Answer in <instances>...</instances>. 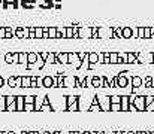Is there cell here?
Masks as SVG:
<instances>
[{
	"label": "cell",
	"instance_id": "obj_43",
	"mask_svg": "<svg viewBox=\"0 0 154 134\" xmlns=\"http://www.w3.org/2000/svg\"><path fill=\"white\" fill-rule=\"evenodd\" d=\"M69 134H82V133H79V131H72V133H69Z\"/></svg>",
	"mask_w": 154,
	"mask_h": 134
},
{
	"label": "cell",
	"instance_id": "obj_16",
	"mask_svg": "<svg viewBox=\"0 0 154 134\" xmlns=\"http://www.w3.org/2000/svg\"><path fill=\"white\" fill-rule=\"evenodd\" d=\"M57 39H66V27H57Z\"/></svg>",
	"mask_w": 154,
	"mask_h": 134
},
{
	"label": "cell",
	"instance_id": "obj_29",
	"mask_svg": "<svg viewBox=\"0 0 154 134\" xmlns=\"http://www.w3.org/2000/svg\"><path fill=\"white\" fill-rule=\"evenodd\" d=\"M109 58H111V63H112V64L118 63V55H117V54H109Z\"/></svg>",
	"mask_w": 154,
	"mask_h": 134
},
{
	"label": "cell",
	"instance_id": "obj_38",
	"mask_svg": "<svg viewBox=\"0 0 154 134\" xmlns=\"http://www.w3.org/2000/svg\"><path fill=\"white\" fill-rule=\"evenodd\" d=\"M133 83H135V85L138 86V85L141 83V79H139V78H135V79H133Z\"/></svg>",
	"mask_w": 154,
	"mask_h": 134
},
{
	"label": "cell",
	"instance_id": "obj_3",
	"mask_svg": "<svg viewBox=\"0 0 154 134\" xmlns=\"http://www.w3.org/2000/svg\"><path fill=\"white\" fill-rule=\"evenodd\" d=\"M93 29L91 27H79L78 29V39H91Z\"/></svg>",
	"mask_w": 154,
	"mask_h": 134
},
{
	"label": "cell",
	"instance_id": "obj_28",
	"mask_svg": "<svg viewBox=\"0 0 154 134\" xmlns=\"http://www.w3.org/2000/svg\"><path fill=\"white\" fill-rule=\"evenodd\" d=\"M91 29H93L91 39H97V37H99V29H97V27H91Z\"/></svg>",
	"mask_w": 154,
	"mask_h": 134
},
{
	"label": "cell",
	"instance_id": "obj_26",
	"mask_svg": "<svg viewBox=\"0 0 154 134\" xmlns=\"http://www.w3.org/2000/svg\"><path fill=\"white\" fill-rule=\"evenodd\" d=\"M90 112H97V110H100V106L97 104V100H94V103L90 106V109H89Z\"/></svg>",
	"mask_w": 154,
	"mask_h": 134
},
{
	"label": "cell",
	"instance_id": "obj_25",
	"mask_svg": "<svg viewBox=\"0 0 154 134\" xmlns=\"http://www.w3.org/2000/svg\"><path fill=\"white\" fill-rule=\"evenodd\" d=\"M76 110H79V104L78 103H75V104H72L69 107H66V112H76Z\"/></svg>",
	"mask_w": 154,
	"mask_h": 134
},
{
	"label": "cell",
	"instance_id": "obj_51",
	"mask_svg": "<svg viewBox=\"0 0 154 134\" xmlns=\"http://www.w3.org/2000/svg\"><path fill=\"white\" fill-rule=\"evenodd\" d=\"M9 134H17V133H14V131H9Z\"/></svg>",
	"mask_w": 154,
	"mask_h": 134
},
{
	"label": "cell",
	"instance_id": "obj_19",
	"mask_svg": "<svg viewBox=\"0 0 154 134\" xmlns=\"http://www.w3.org/2000/svg\"><path fill=\"white\" fill-rule=\"evenodd\" d=\"M14 36H15V29L6 27V39H14Z\"/></svg>",
	"mask_w": 154,
	"mask_h": 134
},
{
	"label": "cell",
	"instance_id": "obj_15",
	"mask_svg": "<svg viewBox=\"0 0 154 134\" xmlns=\"http://www.w3.org/2000/svg\"><path fill=\"white\" fill-rule=\"evenodd\" d=\"M6 83H8L9 88H17V76L15 75L14 76H9L8 81H6Z\"/></svg>",
	"mask_w": 154,
	"mask_h": 134
},
{
	"label": "cell",
	"instance_id": "obj_30",
	"mask_svg": "<svg viewBox=\"0 0 154 134\" xmlns=\"http://www.w3.org/2000/svg\"><path fill=\"white\" fill-rule=\"evenodd\" d=\"M91 86H100V79L99 78H93L91 79Z\"/></svg>",
	"mask_w": 154,
	"mask_h": 134
},
{
	"label": "cell",
	"instance_id": "obj_44",
	"mask_svg": "<svg viewBox=\"0 0 154 134\" xmlns=\"http://www.w3.org/2000/svg\"><path fill=\"white\" fill-rule=\"evenodd\" d=\"M42 134H54V133H51V131H43Z\"/></svg>",
	"mask_w": 154,
	"mask_h": 134
},
{
	"label": "cell",
	"instance_id": "obj_12",
	"mask_svg": "<svg viewBox=\"0 0 154 134\" xmlns=\"http://www.w3.org/2000/svg\"><path fill=\"white\" fill-rule=\"evenodd\" d=\"M21 88H32V76H23V81H21Z\"/></svg>",
	"mask_w": 154,
	"mask_h": 134
},
{
	"label": "cell",
	"instance_id": "obj_49",
	"mask_svg": "<svg viewBox=\"0 0 154 134\" xmlns=\"http://www.w3.org/2000/svg\"><path fill=\"white\" fill-rule=\"evenodd\" d=\"M29 134H35V131H29Z\"/></svg>",
	"mask_w": 154,
	"mask_h": 134
},
{
	"label": "cell",
	"instance_id": "obj_35",
	"mask_svg": "<svg viewBox=\"0 0 154 134\" xmlns=\"http://www.w3.org/2000/svg\"><path fill=\"white\" fill-rule=\"evenodd\" d=\"M21 81H23V76H17V88H21Z\"/></svg>",
	"mask_w": 154,
	"mask_h": 134
},
{
	"label": "cell",
	"instance_id": "obj_32",
	"mask_svg": "<svg viewBox=\"0 0 154 134\" xmlns=\"http://www.w3.org/2000/svg\"><path fill=\"white\" fill-rule=\"evenodd\" d=\"M32 88H37V76H32Z\"/></svg>",
	"mask_w": 154,
	"mask_h": 134
},
{
	"label": "cell",
	"instance_id": "obj_41",
	"mask_svg": "<svg viewBox=\"0 0 154 134\" xmlns=\"http://www.w3.org/2000/svg\"><path fill=\"white\" fill-rule=\"evenodd\" d=\"M118 101H120L118 97H112V103H118Z\"/></svg>",
	"mask_w": 154,
	"mask_h": 134
},
{
	"label": "cell",
	"instance_id": "obj_9",
	"mask_svg": "<svg viewBox=\"0 0 154 134\" xmlns=\"http://www.w3.org/2000/svg\"><path fill=\"white\" fill-rule=\"evenodd\" d=\"M64 98H66V107H69V106L78 103V98L79 97H76V96H66Z\"/></svg>",
	"mask_w": 154,
	"mask_h": 134
},
{
	"label": "cell",
	"instance_id": "obj_48",
	"mask_svg": "<svg viewBox=\"0 0 154 134\" xmlns=\"http://www.w3.org/2000/svg\"><path fill=\"white\" fill-rule=\"evenodd\" d=\"M35 134H42V133L40 131H35Z\"/></svg>",
	"mask_w": 154,
	"mask_h": 134
},
{
	"label": "cell",
	"instance_id": "obj_54",
	"mask_svg": "<svg viewBox=\"0 0 154 134\" xmlns=\"http://www.w3.org/2000/svg\"><path fill=\"white\" fill-rule=\"evenodd\" d=\"M0 2H2V0H0Z\"/></svg>",
	"mask_w": 154,
	"mask_h": 134
},
{
	"label": "cell",
	"instance_id": "obj_4",
	"mask_svg": "<svg viewBox=\"0 0 154 134\" xmlns=\"http://www.w3.org/2000/svg\"><path fill=\"white\" fill-rule=\"evenodd\" d=\"M42 86H45V88H55V76H43L42 78Z\"/></svg>",
	"mask_w": 154,
	"mask_h": 134
},
{
	"label": "cell",
	"instance_id": "obj_53",
	"mask_svg": "<svg viewBox=\"0 0 154 134\" xmlns=\"http://www.w3.org/2000/svg\"><path fill=\"white\" fill-rule=\"evenodd\" d=\"M0 134H3V131H0Z\"/></svg>",
	"mask_w": 154,
	"mask_h": 134
},
{
	"label": "cell",
	"instance_id": "obj_7",
	"mask_svg": "<svg viewBox=\"0 0 154 134\" xmlns=\"http://www.w3.org/2000/svg\"><path fill=\"white\" fill-rule=\"evenodd\" d=\"M18 64H23V66H27L29 64V52H19Z\"/></svg>",
	"mask_w": 154,
	"mask_h": 134
},
{
	"label": "cell",
	"instance_id": "obj_10",
	"mask_svg": "<svg viewBox=\"0 0 154 134\" xmlns=\"http://www.w3.org/2000/svg\"><path fill=\"white\" fill-rule=\"evenodd\" d=\"M19 6H23L26 9H32L35 6V0H19Z\"/></svg>",
	"mask_w": 154,
	"mask_h": 134
},
{
	"label": "cell",
	"instance_id": "obj_27",
	"mask_svg": "<svg viewBox=\"0 0 154 134\" xmlns=\"http://www.w3.org/2000/svg\"><path fill=\"white\" fill-rule=\"evenodd\" d=\"M35 110H36L35 104H26L24 106V112H35Z\"/></svg>",
	"mask_w": 154,
	"mask_h": 134
},
{
	"label": "cell",
	"instance_id": "obj_47",
	"mask_svg": "<svg viewBox=\"0 0 154 134\" xmlns=\"http://www.w3.org/2000/svg\"><path fill=\"white\" fill-rule=\"evenodd\" d=\"M53 133H54V134H61L60 131H53Z\"/></svg>",
	"mask_w": 154,
	"mask_h": 134
},
{
	"label": "cell",
	"instance_id": "obj_33",
	"mask_svg": "<svg viewBox=\"0 0 154 134\" xmlns=\"http://www.w3.org/2000/svg\"><path fill=\"white\" fill-rule=\"evenodd\" d=\"M50 29L48 27H43V39H50Z\"/></svg>",
	"mask_w": 154,
	"mask_h": 134
},
{
	"label": "cell",
	"instance_id": "obj_11",
	"mask_svg": "<svg viewBox=\"0 0 154 134\" xmlns=\"http://www.w3.org/2000/svg\"><path fill=\"white\" fill-rule=\"evenodd\" d=\"M47 64H60L57 60V54L55 52H50L48 58H47Z\"/></svg>",
	"mask_w": 154,
	"mask_h": 134
},
{
	"label": "cell",
	"instance_id": "obj_2",
	"mask_svg": "<svg viewBox=\"0 0 154 134\" xmlns=\"http://www.w3.org/2000/svg\"><path fill=\"white\" fill-rule=\"evenodd\" d=\"M15 37L18 39H30V27H17Z\"/></svg>",
	"mask_w": 154,
	"mask_h": 134
},
{
	"label": "cell",
	"instance_id": "obj_46",
	"mask_svg": "<svg viewBox=\"0 0 154 134\" xmlns=\"http://www.w3.org/2000/svg\"><path fill=\"white\" fill-rule=\"evenodd\" d=\"M82 134H91V133H90V131H84Z\"/></svg>",
	"mask_w": 154,
	"mask_h": 134
},
{
	"label": "cell",
	"instance_id": "obj_45",
	"mask_svg": "<svg viewBox=\"0 0 154 134\" xmlns=\"http://www.w3.org/2000/svg\"><path fill=\"white\" fill-rule=\"evenodd\" d=\"M19 134H29V131H21Z\"/></svg>",
	"mask_w": 154,
	"mask_h": 134
},
{
	"label": "cell",
	"instance_id": "obj_39",
	"mask_svg": "<svg viewBox=\"0 0 154 134\" xmlns=\"http://www.w3.org/2000/svg\"><path fill=\"white\" fill-rule=\"evenodd\" d=\"M123 107H124V109L127 107V100H126V97H123Z\"/></svg>",
	"mask_w": 154,
	"mask_h": 134
},
{
	"label": "cell",
	"instance_id": "obj_6",
	"mask_svg": "<svg viewBox=\"0 0 154 134\" xmlns=\"http://www.w3.org/2000/svg\"><path fill=\"white\" fill-rule=\"evenodd\" d=\"M57 60L60 64H69V52H57Z\"/></svg>",
	"mask_w": 154,
	"mask_h": 134
},
{
	"label": "cell",
	"instance_id": "obj_24",
	"mask_svg": "<svg viewBox=\"0 0 154 134\" xmlns=\"http://www.w3.org/2000/svg\"><path fill=\"white\" fill-rule=\"evenodd\" d=\"M36 39H43V27H36Z\"/></svg>",
	"mask_w": 154,
	"mask_h": 134
},
{
	"label": "cell",
	"instance_id": "obj_22",
	"mask_svg": "<svg viewBox=\"0 0 154 134\" xmlns=\"http://www.w3.org/2000/svg\"><path fill=\"white\" fill-rule=\"evenodd\" d=\"M50 29V39H57V27H48Z\"/></svg>",
	"mask_w": 154,
	"mask_h": 134
},
{
	"label": "cell",
	"instance_id": "obj_14",
	"mask_svg": "<svg viewBox=\"0 0 154 134\" xmlns=\"http://www.w3.org/2000/svg\"><path fill=\"white\" fill-rule=\"evenodd\" d=\"M37 55H39V52H37ZM45 60H43L40 55L37 57V61H36V64H35V67H37V70H40V69H43V67H45Z\"/></svg>",
	"mask_w": 154,
	"mask_h": 134
},
{
	"label": "cell",
	"instance_id": "obj_20",
	"mask_svg": "<svg viewBox=\"0 0 154 134\" xmlns=\"http://www.w3.org/2000/svg\"><path fill=\"white\" fill-rule=\"evenodd\" d=\"M97 60H99V55H97V54H94V52H90V54H89V61H90V64L97 63Z\"/></svg>",
	"mask_w": 154,
	"mask_h": 134
},
{
	"label": "cell",
	"instance_id": "obj_5",
	"mask_svg": "<svg viewBox=\"0 0 154 134\" xmlns=\"http://www.w3.org/2000/svg\"><path fill=\"white\" fill-rule=\"evenodd\" d=\"M64 79H66L64 73H57V76H55V88H66Z\"/></svg>",
	"mask_w": 154,
	"mask_h": 134
},
{
	"label": "cell",
	"instance_id": "obj_34",
	"mask_svg": "<svg viewBox=\"0 0 154 134\" xmlns=\"http://www.w3.org/2000/svg\"><path fill=\"white\" fill-rule=\"evenodd\" d=\"M114 34H115L117 37H123V29H115Z\"/></svg>",
	"mask_w": 154,
	"mask_h": 134
},
{
	"label": "cell",
	"instance_id": "obj_40",
	"mask_svg": "<svg viewBox=\"0 0 154 134\" xmlns=\"http://www.w3.org/2000/svg\"><path fill=\"white\" fill-rule=\"evenodd\" d=\"M26 67H27V69H29V70H30V69H35V64H27V66H26Z\"/></svg>",
	"mask_w": 154,
	"mask_h": 134
},
{
	"label": "cell",
	"instance_id": "obj_36",
	"mask_svg": "<svg viewBox=\"0 0 154 134\" xmlns=\"http://www.w3.org/2000/svg\"><path fill=\"white\" fill-rule=\"evenodd\" d=\"M5 83H6V81L3 79V76H0V88H2V86H5Z\"/></svg>",
	"mask_w": 154,
	"mask_h": 134
},
{
	"label": "cell",
	"instance_id": "obj_23",
	"mask_svg": "<svg viewBox=\"0 0 154 134\" xmlns=\"http://www.w3.org/2000/svg\"><path fill=\"white\" fill-rule=\"evenodd\" d=\"M130 36H133V31H132V29H129V27L123 29V37H130Z\"/></svg>",
	"mask_w": 154,
	"mask_h": 134
},
{
	"label": "cell",
	"instance_id": "obj_18",
	"mask_svg": "<svg viewBox=\"0 0 154 134\" xmlns=\"http://www.w3.org/2000/svg\"><path fill=\"white\" fill-rule=\"evenodd\" d=\"M36 96H24V101H26V104H35L36 103Z\"/></svg>",
	"mask_w": 154,
	"mask_h": 134
},
{
	"label": "cell",
	"instance_id": "obj_1",
	"mask_svg": "<svg viewBox=\"0 0 154 134\" xmlns=\"http://www.w3.org/2000/svg\"><path fill=\"white\" fill-rule=\"evenodd\" d=\"M69 64H72L75 69H81L82 67V60L79 58L78 52H69Z\"/></svg>",
	"mask_w": 154,
	"mask_h": 134
},
{
	"label": "cell",
	"instance_id": "obj_52",
	"mask_svg": "<svg viewBox=\"0 0 154 134\" xmlns=\"http://www.w3.org/2000/svg\"><path fill=\"white\" fill-rule=\"evenodd\" d=\"M2 2H3V0H2ZM2 2H0V8H2V6H3V3H2Z\"/></svg>",
	"mask_w": 154,
	"mask_h": 134
},
{
	"label": "cell",
	"instance_id": "obj_21",
	"mask_svg": "<svg viewBox=\"0 0 154 134\" xmlns=\"http://www.w3.org/2000/svg\"><path fill=\"white\" fill-rule=\"evenodd\" d=\"M5 61L6 64H14V52H8L5 55Z\"/></svg>",
	"mask_w": 154,
	"mask_h": 134
},
{
	"label": "cell",
	"instance_id": "obj_31",
	"mask_svg": "<svg viewBox=\"0 0 154 134\" xmlns=\"http://www.w3.org/2000/svg\"><path fill=\"white\" fill-rule=\"evenodd\" d=\"M0 39H6V27H0Z\"/></svg>",
	"mask_w": 154,
	"mask_h": 134
},
{
	"label": "cell",
	"instance_id": "obj_8",
	"mask_svg": "<svg viewBox=\"0 0 154 134\" xmlns=\"http://www.w3.org/2000/svg\"><path fill=\"white\" fill-rule=\"evenodd\" d=\"M24 106H26L24 96H17V107H18V112H24Z\"/></svg>",
	"mask_w": 154,
	"mask_h": 134
},
{
	"label": "cell",
	"instance_id": "obj_13",
	"mask_svg": "<svg viewBox=\"0 0 154 134\" xmlns=\"http://www.w3.org/2000/svg\"><path fill=\"white\" fill-rule=\"evenodd\" d=\"M53 2H54V0H40L39 6H40V8H43V9H50V8H53V6H54V5H53Z\"/></svg>",
	"mask_w": 154,
	"mask_h": 134
},
{
	"label": "cell",
	"instance_id": "obj_37",
	"mask_svg": "<svg viewBox=\"0 0 154 134\" xmlns=\"http://www.w3.org/2000/svg\"><path fill=\"white\" fill-rule=\"evenodd\" d=\"M118 82H120V85H121V86H124V85H126V79H124V78H120V79H118Z\"/></svg>",
	"mask_w": 154,
	"mask_h": 134
},
{
	"label": "cell",
	"instance_id": "obj_50",
	"mask_svg": "<svg viewBox=\"0 0 154 134\" xmlns=\"http://www.w3.org/2000/svg\"><path fill=\"white\" fill-rule=\"evenodd\" d=\"M3 134H9V131H3Z\"/></svg>",
	"mask_w": 154,
	"mask_h": 134
},
{
	"label": "cell",
	"instance_id": "obj_42",
	"mask_svg": "<svg viewBox=\"0 0 154 134\" xmlns=\"http://www.w3.org/2000/svg\"><path fill=\"white\" fill-rule=\"evenodd\" d=\"M54 8H57V9H60V8H61V5H60V3H55V5H54Z\"/></svg>",
	"mask_w": 154,
	"mask_h": 134
},
{
	"label": "cell",
	"instance_id": "obj_17",
	"mask_svg": "<svg viewBox=\"0 0 154 134\" xmlns=\"http://www.w3.org/2000/svg\"><path fill=\"white\" fill-rule=\"evenodd\" d=\"M37 57V52H29V64H36Z\"/></svg>",
	"mask_w": 154,
	"mask_h": 134
}]
</instances>
